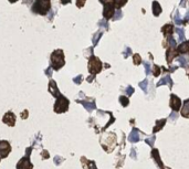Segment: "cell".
Returning <instances> with one entry per match:
<instances>
[{"label": "cell", "mask_w": 189, "mask_h": 169, "mask_svg": "<svg viewBox=\"0 0 189 169\" xmlns=\"http://www.w3.org/2000/svg\"><path fill=\"white\" fill-rule=\"evenodd\" d=\"M160 71H162V69H160L158 65H155V64H154L153 69H152V72H153L154 76H158V75L160 74Z\"/></svg>", "instance_id": "cell-32"}, {"label": "cell", "mask_w": 189, "mask_h": 169, "mask_svg": "<svg viewBox=\"0 0 189 169\" xmlns=\"http://www.w3.org/2000/svg\"><path fill=\"white\" fill-rule=\"evenodd\" d=\"M119 103L122 104V106H123V107L128 106V104H129L128 96H124V95H122V96H119Z\"/></svg>", "instance_id": "cell-25"}, {"label": "cell", "mask_w": 189, "mask_h": 169, "mask_svg": "<svg viewBox=\"0 0 189 169\" xmlns=\"http://www.w3.org/2000/svg\"><path fill=\"white\" fill-rule=\"evenodd\" d=\"M174 21L177 26H180L182 23H184V20L179 17V12L178 10H175V15H174Z\"/></svg>", "instance_id": "cell-23"}, {"label": "cell", "mask_w": 189, "mask_h": 169, "mask_svg": "<svg viewBox=\"0 0 189 169\" xmlns=\"http://www.w3.org/2000/svg\"><path fill=\"white\" fill-rule=\"evenodd\" d=\"M102 32L101 31H97L96 33L94 34V36H93V39H92V42H93V44H94V46H96L97 43H99V39H101V36H102Z\"/></svg>", "instance_id": "cell-26"}, {"label": "cell", "mask_w": 189, "mask_h": 169, "mask_svg": "<svg viewBox=\"0 0 189 169\" xmlns=\"http://www.w3.org/2000/svg\"><path fill=\"white\" fill-rule=\"evenodd\" d=\"M9 1H10L11 3H13V2H16V1H18V0H9Z\"/></svg>", "instance_id": "cell-51"}, {"label": "cell", "mask_w": 189, "mask_h": 169, "mask_svg": "<svg viewBox=\"0 0 189 169\" xmlns=\"http://www.w3.org/2000/svg\"><path fill=\"white\" fill-rule=\"evenodd\" d=\"M11 152V146L7 140H1L0 142V155L1 158H6L9 155V152Z\"/></svg>", "instance_id": "cell-7"}, {"label": "cell", "mask_w": 189, "mask_h": 169, "mask_svg": "<svg viewBox=\"0 0 189 169\" xmlns=\"http://www.w3.org/2000/svg\"><path fill=\"white\" fill-rule=\"evenodd\" d=\"M132 54V50H131V48H128V46H126L125 48V50H124V52H123V56L124 58H128L129 56Z\"/></svg>", "instance_id": "cell-34"}, {"label": "cell", "mask_w": 189, "mask_h": 169, "mask_svg": "<svg viewBox=\"0 0 189 169\" xmlns=\"http://www.w3.org/2000/svg\"><path fill=\"white\" fill-rule=\"evenodd\" d=\"M81 162H82V166L84 169H97V167L94 162H92V160H87L85 157L81 158Z\"/></svg>", "instance_id": "cell-16"}, {"label": "cell", "mask_w": 189, "mask_h": 169, "mask_svg": "<svg viewBox=\"0 0 189 169\" xmlns=\"http://www.w3.org/2000/svg\"><path fill=\"white\" fill-rule=\"evenodd\" d=\"M169 105H170V107H172V111L178 112L180 109V106H182V101H180V99L176 94H170Z\"/></svg>", "instance_id": "cell-6"}, {"label": "cell", "mask_w": 189, "mask_h": 169, "mask_svg": "<svg viewBox=\"0 0 189 169\" xmlns=\"http://www.w3.org/2000/svg\"><path fill=\"white\" fill-rule=\"evenodd\" d=\"M71 0H61V3L62 5H66V3H70Z\"/></svg>", "instance_id": "cell-50"}, {"label": "cell", "mask_w": 189, "mask_h": 169, "mask_svg": "<svg viewBox=\"0 0 189 169\" xmlns=\"http://www.w3.org/2000/svg\"><path fill=\"white\" fill-rule=\"evenodd\" d=\"M133 93H134V89L131 85H128V86L125 89V94L127 95V96H131V95H133Z\"/></svg>", "instance_id": "cell-35"}, {"label": "cell", "mask_w": 189, "mask_h": 169, "mask_svg": "<svg viewBox=\"0 0 189 169\" xmlns=\"http://www.w3.org/2000/svg\"><path fill=\"white\" fill-rule=\"evenodd\" d=\"M177 60H178V62H179V64H180V66H182V68L188 70V69H189V56H180Z\"/></svg>", "instance_id": "cell-18"}, {"label": "cell", "mask_w": 189, "mask_h": 169, "mask_svg": "<svg viewBox=\"0 0 189 169\" xmlns=\"http://www.w3.org/2000/svg\"><path fill=\"white\" fill-rule=\"evenodd\" d=\"M115 5L114 2H106L104 3V9H103V17L104 19L109 20L114 17L115 13Z\"/></svg>", "instance_id": "cell-5"}, {"label": "cell", "mask_w": 189, "mask_h": 169, "mask_svg": "<svg viewBox=\"0 0 189 169\" xmlns=\"http://www.w3.org/2000/svg\"><path fill=\"white\" fill-rule=\"evenodd\" d=\"M102 62H101V60H99V58H96V56H90V60H89V72L91 73V74L95 75L97 74V73H99L101 71H102Z\"/></svg>", "instance_id": "cell-3"}, {"label": "cell", "mask_w": 189, "mask_h": 169, "mask_svg": "<svg viewBox=\"0 0 189 169\" xmlns=\"http://www.w3.org/2000/svg\"><path fill=\"white\" fill-rule=\"evenodd\" d=\"M162 85H168L170 89L172 87V77H170L169 74H165V76L162 77V80L157 83L156 86L158 87V86H162Z\"/></svg>", "instance_id": "cell-15"}, {"label": "cell", "mask_w": 189, "mask_h": 169, "mask_svg": "<svg viewBox=\"0 0 189 169\" xmlns=\"http://www.w3.org/2000/svg\"><path fill=\"white\" fill-rule=\"evenodd\" d=\"M177 69H178V66H177V65L170 66V68H169V72H175V71L177 70Z\"/></svg>", "instance_id": "cell-47"}, {"label": "cell", "mask_w": 189, "mask_h": 169, "mask_svg": "<svg viewBox=\"0 0 189 169\" xmlns=\"http://www.w3.org/2000/svg\"><path fill=\"white\" fill-rule=\"evenodd\" d=\"M182 116L185 118H189V99H186L182 109Z\"/></svg>", "instance_id": "cell-22"}, {"label": "cell", "mask_w": 189, "mask_h": 169, "mask_svg": "<svg viewBox=\"0 0 189 169\" xmlns=\"http://www.w3.org/2000/svg\"><path fill=\"white\" fill-rule=\"evenodd\" d=\"M178 52L182 54H189V41H184L182 43H180V46L177 48Z\"/></svg>", "instance_id": "cell-19"}, {"label": "cell", "mask_w": 189, "mask_h": 169, "mask_svg": "<svg viewBox=\"0 0 189 169\" xmlns=\"http://www.w3.org/2000/svg\"><path fill=\"white\" fill-rule=\"evenodd\" d=\"M31 9L34 13H39L42 16L46 15L49 10L51 9V1L50 0H36Z\"/></svg>", "instance_id": "cell-2"}, {"label": "cell", "mask_w": 189, "mask_h": 169, "mask_svg": "<svg viewBox=\"0 0 189 169\" xmlns=\"http://www.w3.org/2000/svg\"><path fill=\"white\" fill-rule=\"evenodd\" d=\"M184 23H186L187 21H189V10H187V12H186V15H185V17H184Z\"/></svg>", "instance_id": "cell-42"}, {"label": "cell", "mask_w": 189, "mask_h": 169, "mask_svg": "<svg viewBox=\"0 0 189 169\" xmlns=\"http://www.w3.org/2000/svg\"><path fill=\"white\" fill-rule=\"evenodd\" d=\"M122 17H123V13H122L121 9H117L116 11H115V13H114V17L112 18V19L114 20V21H117V20L122 19Z\"/></svg>", "instance_id": "cell-30"}, {"label": "cell", "mask_w": 189, "mask_h": 169, "mask_svg": "<svg viewBox=\"0 0 189 169\" xmlns=\"http://www.w3.org/2000/svg\"><path fill=\"white\" fill-rule=\"evenodd\" d=\"M65 63V60H64V53L63 51L58 49V50L53 51L51 54V66L53 70L59 71Z\"/></svg>", "instance_id": "cell-1"}, {"label": "cell", "mask_w": 189, "mask_h": 169, "mask_svg": "<svg viewBox=\"0 0 189 169\" xmlns=\"http://www.w3.org/2000/svg\"><path fill=\"white\" fill-rule=\"evenodd\" d=\"M30 156H24L23 158L19 160V162L17 164V169H32L33 165L31 164L29 159Z\"/></svg>", "instance_id": "cell-8"}, {"label": "cell", "mask_w": 189, "mask_h": 169, "mask_svg": "<svg viewBox=\"0 0 189 169\" xmlns=\"http://www.w3.org/2000/svg\"><path fill=\"white\" fill-rule=\"evenodd\" d=\"M187 1H188V0H182V1H180V7H182V8L186 7V6H187Z\"/></svg>", "instance_id": "cell-46"}, {"label": "cell", "mask_w": 189, "mask_h": 169, "mask_svg": "<svg viewBox=\"0 0 189 169\" xmlns=\"http://www.w3.org/2000/svg\"><path fill=\"white\" fill-rule=\"evenodd\" d=\"M85 3V0H76V6H78L79 8H82L83 6H84Z\"/></svg>", "instance_id": "cell-39"}, {"label": "cell", "mask_w": 189, "mask_h": 169, "mask_svg": "<svg viewBox=\"0 0 189 169\" xmlns=\"http://www.w3.org/2000/svg\"><path fill=\"white\" fill-rule=\"evenodd\" d=\"M69 99L63 95H60L54 104V112L56 113H64L69 109Z\"/></svg>", "instance_id": "cell-4"}, {"label": "cell", "mask_w": 189, "mask_h": 169, "mask_svg": "<svg viewBox=\"0 0 189 169\" xmlns=\"http://www.w3.org/2000/svg\"><path fill=\"white\" fill-rule=\"evenodd\" d=\"M179 56V52H178L177 48H176V46H175V48L169 46V48L167 49V52H166V60H167L168 64L172 63V61L174 60L175 56Z\"/></svg>", "instance_id": "cell-9"}, {"label": "cell", "mask_w": 189, "mask_h": 169, "mask_svg": "<svg viewBox=\"0 0 189 169\" xmlns=\"http://www.w3.org/2000/svg\"><path fill=\"white\" fill-rule=\"evenodd\" d=\"M2 122L5 124H7L8 126H15L16 124V115L12 112H8V113L5 114V116H3L2 118Z\"/></svg>", "instance_id": "cell-10"}, {"label": "cell", "mask_w": 189, "mask_h": 169, "mask_svg": "<svg viewBox=\"0 0 189 169\" xmlns=\"http://www.w3.org/2000/svg\"><path fill=\"white\" fill-rule=\"evenodd\" d=\"M128 140L133 144H136L141 140V132L138 131L137 128H133V131L131 132L128 136Z\"/></svg>", "instance_id": "cell-12"}, {"label": "cell", "mask_w": 189, "mask_h": 169, "mask_svg": "<svg viewBox=\"0 0 189 169\" xmlns=\"http://www.w3.org/2000/svg\"><path fill=\"white\" fill-rule=\"evenodd\" d=\"M139 87H141L142 89L144 91V93H147V89H148V81L146 80H144V81H142L141 83H139Z\"/></svg>", "instance_id": "cell-29"}, {"label": "cell", "mask_w": 189, "mask_h": 169, "mask_svg": "<svg viewBox=\"0 0 189 169\" xmlns=\"http://www.w3.org/2000/svg\"><path fill=\"white\" fill-rule=\"evenodd\" d=\"M144 68H145V74L150 73V64L148 62H144Z\"/></svg>", "instance_id": "cell-37"}, {"label": "cell", "mask_w": 189, "mask_h": 169, "mask_svg": "<svg viewBox=\"0 0 189 169\" xmlns=\"http://www.w3.org/2000/svg\"><path fill=\"white\" fill-rule=\"evenodd\" d=\"M94 76H95V75H93V74H91V76H89V77H87V82H92V81L93 80H94Z\"/></svg>", "instance_id": "cell-48"}, {"label": "cell", "mask_w": 189, "mask_h": 169, "mask_svg": "<svg viewBox=\"0 0 189 169\" xmlns=\"http://www.w3.org/2000/svg\"><path fill=\"white\" fill-rule=\"evenodd\" d=\"M131 157L133 158L134 160L137 158V156H135V148H132V155H131Z\"/></svg>", "instance_id": "cell-45"}, {"label": "cell", "mask_w": 189, "mask_h": 169, "mask_svg": "<svg viewBox=\"0 0 189 169\" xmlns=\"http://www.w3.org/2000/svg\"><path fill=\"white\" fill-rule=\"evenodd\" d=\"M49 92L51 93L52 96L56 97V99L61 95L60 92H59L58 86H56V83L53 80H50V82H49Z\"/></svg>", "instance_id": "cell-13"}, {"label": "cell", "mask_w": 189, "mask_h": 169, "mask_svg": "<svg viewBox=\"0 0 189 169\" xmlns=\"http://www.w3.org/2000/svg\"><path fill=\"white\" fill-rule=\"evenodd\" d=\"M162 34L165 36V38L170 36L172 34V32H174V26H172V24H170V23L165 24V26L162 28Z\"/></svg>", "instance_id": "cell-17"}, {"label": "cell", "mask_w": 189, "mask_h": 169, "mask_svg": "<svg viewBox=\"0 0 189 169\" xmlns=\"http://www.w3.org/2000/svg\"><path fill=\"white\" fill-rule=\"evenodd\" d=\"M21 117L23 119L27 118V117H28V111H23V112H22V113H21Z\"/></svg>", "instance_id": "cell-43"}, {"label": "cell", "mask_w": 189, "mask_h": 169, "mask_svg": "<svg viewBox=\"0 0 189 169\" xmlns=\"http://www.w3.org/2000/svg\"><path fill=\"white\" fill-rule=\"evenodd\" d=\"M170 119H172V121H176V119H177V117H178V115H177V113H176V112H172V114H170Z\"/></svg>", "instance_id": "cell-40"}, {"label": "cell", "mask_w": 189, "mask_h": 169, "mask_svg": "<svg viewBox=\"0 0 189 169\" xmlns=\"http://www.w3.org/2000/svg\"><path fill=\"white\" fill-rule=\"evenodd\" d=\"M152 158L154 159V162H156V165H157L158 169H165V167H164V165H162V159H160V156H159V152H158V149H156V148H154L153 150H152Z\"/></svg>", "instance_id": "cell-11"}, {"label": "cell", "mask_w": 189, "mask_h": 169, "mask_svg": "<svg viewBox=\"0 0 189 169\" xmlns=\"http://www.w3.org/2000/svg\"><path fill=\"white\" fill-rule=\"evenodd\" d=\"M104 5V3H106V2H114V0H99Z\"/></svg>", "instance_id": "cell-49"}, {"label": "cell", "mask_w": 189, "mask_h": 169, "mask_svg": "<svg viewBox=\"0 0 189 169\" xmlns=\"http://www.w3.org/2000/svg\"><path fill=\"white\" fill-rule=\"evenodd\" d=\"M165 124H166V118L156 121V125L154 126V128H153V133H157V132H159L160 129L165 126Z\"/></svg>", "instance_id": "cell-20"}, {"label": "cell", "mask_w": 189, "mask_h": 169, "mask_svg": "<svg viewBox=\"0 0 189 169\" xmlns=\"http://www.w3.org/2000/svg\"><path fill=\"white\" fill-rule=\"evenodd\" d=\"M133 62L135 65H139L142 63V59H141V56L139 54H134L133 56Z\"/></svg>", "instance_id": "cell-33"}, {"label": "cell", "mask_w": 189, "mask_h": 169, "mask_svg": "<svg viewBox=\"0 0 189 169\" xmlns=\"http://www.w3.org/2000/svg\"><path fill=\"white\" fill-rule=\"evenodd\" d=\"M188 77H189V74H188Z\"/></svg>", "instance_id": "cell-52"}, {"label": "cell", "mask_w": 189, "mask_h": 169, "mask_svg": "<svg viewBox=\"0 0 189 169\" xmlns=\"http://www.w3.org/2000/svg\"><path fill=\"white\" fill-rule=\"evenodd\" d=\"M176 33L178 34L179 41L180 42H184L185 41V30L182 29V28H177V29H176Z\"/></svg>", "instance_id": "cell-24"}, {"label": "cell", "mask_w": 189, "mask_h": 169, "mask_svg": "<svg viewBox=\"0 0 189 169\" xmlns=\"http://www.w3.org/2000/svg\"><path fill=\"white\" fill-rule=\"evenodd\" d=\"M41 156H42V158H44V159H48V158L50 157V156H49V152H46V150H43V152H42Z\"/></svg>", "instance_id": "cell-41"}, {"label": "cell", "mask_w": 189, "mask_h": 169, "mask_svg": "<svg viewBox=\"0 0 189 169\" xmlns=\"http://www.w3.org/2000/svg\"><path fill=\"white\" fill-rule=\"evenodd\" d=\"M82 81H83L82 75H78L76 77H74V79H73V82L76 83V84H81V83H82Z\"/></svg>", "instance_id": "cell-36"}, {"label": "cell", "mask_w": 189, "mask_h": 169, "mask_svg": "<svg viewBox=\"0 0 189 169\" xmlns=\"http://www.w3.org/2000/svg\"><path fill=\"white\" fill-rule=\"evenodd\" d=\"M126 2H127V0H114V5L117 9H121L123 6H125Z\"/></svg>", "instance_id": "cell-28"}, {"label": "cell", "mask_w": 189, "mask_h": 169, "mask_svg": "<svg viewBox=\"0 0 189 169\" xmlns=\"http://www.w3.org/2000/svg\"><path fill=\"white\" fill-rule=\"evenodd\" d=\"M78 103H81L83 105V106L86 109V111L89 112H92L94 111L95 109H96V105H95V102L94 101H81V99H78Z\"/></svg>", "instance_id": "cell-14"}, {"label": "cell", "mask_w": 189, "mask_h": 169, "mask_svg": "<svg viewBox=\"0 0 189 169\" xmlns=\"http://www.w3.org/2000/svg\"><path fill=\"white\" fill-rule=\"evenodd\" d=\"M152 10H153V15L155 17H158L162 12V7L157 1H153V5H152Z\"/></svg>", "instance_id": "cell-21"}, {"label": "cell", "mask_w": 189, "mask_h": 169, "mask_svg": "<svg viewBox=\"0 0 189 169\" xmlns=\"http://www.w3.org/2000/svg\"><path fill=\"white\" fill-rule=\"evenodd\" d=\"M84 53H85V56H86V58H87V56H89V58H90V56H93V48H90L87 51H85Z\"/></svg>", "instance_id": "cell-38"}, {"label": "cell", "mask_w": 189, "mask_h": 169, "mask_svg": "<svg viewBox=\"0 0 189 169\" xmlns=\"http://www.w3.org/2000/svg\"><path fill=\"white\" fill-rule=\"evenodd\" d=\"M51 71H52V66H50V68L46 70V74L48 75V76H51Z\"/></svg>", "instance_id": "cell-44"}, {"label": "cell", "mask_w": 189, "mask_h": 169, "mask_svg": "<svg viewBox=\"0 0 189 169\" xmlns=\"http://www.w3.org/2000/svg\"><path fill=\"white\" fill-rule=\"evenodd\" d=\"M155 139H156L155 136H149V137H146L145 138V142L147 144V145H149L150 147H153L154 142H155Z\"/></svg>", "instance_id": "cell-27"}, {"label": "cell", "mask_w": 189, "mask_h": 169, "mask_svg": "<svg viewBox=\"0 0 189 169\" xmlns=\"http://www.w3.org/2000/svg\"><path fill=\"white\" fill-rule=\"evenodd\" d=\"M97 24H99V27H101V28H104L105 30H109V22L106 21V19H104V20H101V21H99Z\"/></svg>", "instance_id": "cell-31"}]
</instances>
